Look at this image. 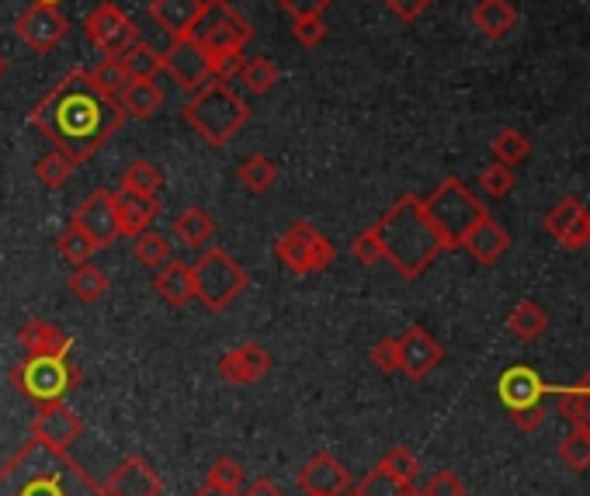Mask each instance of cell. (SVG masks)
<instances>
[{
  "label": "cell",
  "instance_id": "3",
  "mask_svg": "<svg viewBox=\"0 0 590 496\" xmlns=\"http://www.w3.org/2000/svg\"><path fill=\"white\" fill-rule=\"evenodd\" d=\"M375 230L382 237V254L393 264V272L406 281L420 278L427 267L444 254V243L438 230L431 226L424 212L420 195H400L385 216L375 222Z\"/></svg>",
  "mask_w": 590,
  "mask_h": 496
},
{
  "label": "cell",
  "instance_id": "50",
  "mask_svg": "<svg viewBox=\"0 0 590 496\" xmlns=\"http://www.w3.org/2000/svg\"><path fill=\"white\" fill-rule=\"evenodd\" d=\"M243 53H222V56H209V70H212V80H222V84H230V80L240 73L243 67Z\"/></svg>",
  "mask_w": 590,
  "mask_h": 496
},
{
  "label": "cell",
  "instance_id": "7",
  "mask_svg": "<svg viewBox=\"0 0 590 496\" xmlns=\"http://www.w3.org/2000/svg\"><path fill=\"white\" fill-rule=\"evenodd\" d=\"M192 285L195 299L209 309V313H222L227 305L236 302V296L247 288V272L222 251V246H209L206 254L192 264Z\"/></svg>",
  "mask_w": 590,
  "mask_h": 496
},
{
  "label": "cell",
  "instance_id": "53",
  "mask_svg": "<svg viewBox=\"0 0 590 496\" xmlns=\"http://www.w3.org/2000/svg\"><path fill=\"white\" fill-rule=\"evenodd\" d=\"M511 420H514L518 430L532 434V430H539V427L545 424V410H542V403H539V406H528V410H514Z\"/></svg>",
  "mask_w": 590,
  "mask_h": 496
},
{
  "label": "cell",
  "instance_id": "33",
  "mask_svg": "<svg viewBox=\"0 0 590 496\" xmlns=\"http://www.w3.org/2000/svg\"><path fill=\"white\" fill-rule=\"evenodd\" d=\"M73 174H77V163L67 153H59V150H49L46 157H38V163H35V177L49 192H59L63 184H70Z\"/></svg>",
  "mask_w": 590,
  "mask_h": 496
},
{
  "label": "cell",
  "instance_id": "13",
  "mask_svg": "<svg viewBox=\"0 0 590 496\" xmlns=\"http://www.w3.org/2000/svg\"><path fill=\"white\" fill-rule=\"evenodd\" d=\"M18 38L32 49V53H53L59 43L67 38L70 22L59 8H46V4H32L22 18L14 22Z\"/></svg>",
  "mask_w": 590,
  "mask_h": 496
},
{
  "label": "cell",
  "instance_id": "54",
  "mask_svg": "<svg viewBox=\"0 0 590 496\" xmlns=\"http://www.w3.org/2000/svg\"><path fill=\"white\" fill-rule=\"evenodd\" d=\"M240 496H285L278 483L271 480H254V483H243Z\"/></svg>",
  "mask_w": 590,
  "mask_h": 496
},
{
  "label": "cell",
  "instance_id": "18",
  "mask_svg": "<svg viewBox=\"0 0 590 496\" xmlns=\"http://www.w3.org/2000/svg\"><path fill=\"white\" fill-rule=\"evenodd\" d=\"M542 226L566 246V251L590 246V209L577 198H563L556 209H548Z\"/></svg>",
  "mask_w": 590,
  "mask_h": 496
},
{
  "label": "cell",
  "instance_id": "34",
  "mask_svg": "<svg viewBox=\"0 0 590 496\" xmlns=\"http://www.w3.org/2000/svg\"><path fill=\"white\" fill-rule=\"evenodd\" d=\"M236 80H240V84L247 88L254 97H261V94H271V88L278 84V67L271 64V59H264V56L243 59V67H240Z\"/></svg>",
  "mask_w": 590,
  "mask_h": 496
},
{
  "label": "cell",
  "instance_id": "31",
  "mask_svg": "<svg viewBox=\"0 0 590 496\" xmlns=\"http://www.w3.org/2000/svg\"><path fill=\"white\" fill-rule=\"evenodd\" d=\"M118 59H122V67H126L129 80H153L160 70H164V53H157L150 43H142V38L132 43Z\"/></svg>",
  "mask_w": 590,
  "mask_h": 496
},
{
  "label": "cell",
  "instance_id": "44",
  "mask_svg": "<svg viewBox=\"0 0 590 496\" xmlns=\"http://www.w3.org/2000/svg\"><path fill=\"white\" fill-rule=\"evenodd\" d=\"M479 188L483 195H490V198H507L514 188V168H504V163H490V168H483L479 171Z\"/></svg>",
  "mask_w": 590,
  "mask_h": 496
},
{
  "label": "cell",
  "instance_id": "23",
  "mask_svg": "<svg viewBox=\"0 0 590 496\" xmlns=\"http://www.w3.org/2000/svg\"><path fill=\"white\" fill-rule=\"evenodd\" d=\"M18 344L25 347V355H70L73 350V337L49 320L22 323V330H18Z\"/></svg>",
  "mask_w": 590,
  "mask_h": 496
},
{
  "label": "cell",
  "instance_id": "17",
  "mask_svg": "<svg viewBox=\"0 0 590 496\" xmlns=\"http://www.w3.org/2000/svg\"><path fill=\"white\" fill-rule=\"evenodd\" d=\"M108 496H164V480L157 475V469L142 459V454H129L115 465V472L105 483Z\"/></svg>",
  "mask_w": 590,
  "mask_h": 496
},
{
  "label": "cell",
  "instance_id": "55",
  "mask_svg": "<svg viewBox=\"0 0 590 496\" xmlns=\"http://www.w3.org/2000/svg\"><path fill=\"white\" fill-rule=\"evenodd\" d=\"M192 496H240V493H227V489H216V486H201Z\"/></svg>",
  "mask_w": 590,
  "mask_h": 496
},
{
  "label": "cell",
  "instance_id": "58",
  "mask_svg": "<svg viewBox=\"0 0 590 496\" xmlns=\"http://www.w3.org/2000/svg\"><path fill=\"white\" fill-rule=\"evenodd\" d=\"M403 496H420V489H414V486H410V489H406Z\"/></svg>",
  "mask_w": 590,
  "mask_h": 496
},
{
  "label": "cell",
  "instance_id": "47",
  "mask_svg": "<svg viewBox=\"0 0 590 496\" xmlns=\"http://www.w3.org/2000/svg\"><path fill=\"white\" fill-rule=\"evenodd\" d=\"M292 38L302 49H316L323 38H327V22H323V14L296 18V22H292Z\"/></svg>",
  "mask_w": 590,
  "mask_h": 496
},
{
  "label": "cell",
  "instance_id": "22",
  "mask_svg": "<svg viewBox=\"0 0 590 496\" xmlns=\"http://www.w3.org/2000/svg\"><path fill=\"white\" fill-rule=\"evenodd\" d=\"M542 379H539V371L532 368H524V365H514V368H507L500 382H497V392H500V403L507 410H528V406H539L542 403Z\"/></svg>",
  "mask_w": 590,
  "mask_h": 496
},
{
  "label": "cell",
  "instance_id": "39",
  "mask_svg": "<svg viewBox=\"0 0 590 496\" xmlns=\"http://www.w3.org/2000/svg\"><path fill=\"white\" fill-rule=\"evenodd\" d=\"M132 257L142 267H160V264L171 261V243H167V237H160L153 230H142L139 237H132Z\"/></svg>",
  "mask_w": 590,
  "mask_h": 496
},
{
  "label": "cell",
  "instance_id": "48",
  "mask_svg": "<svg viewBox=\"0 0 590 496\" xmlns=\"http://www.w3.org/2000/svg\"><path fill=\"white\" fill-rule=\"evenodd\" d=\"M369 358H372V365L382 371V376H396V371H400V344H396V337L375 341L372 350H369Z\"/></svg>",
  "mask_w": 590,
  "mask_h": 496
},
{
  "label": "cell",
  "instance_id": "30",
  "mask_svg": "<svg viewBox=\"0 0 590 496\" xmlns=\"http://www.w3.org/2000/svg\"><path fill=\"white\" fill-rule=\"evenodd\" d=\"M70 296L77 302H84V305H94L108 296V275H105V267H97V264H77L73 267V275H70Z\"/></svg>",
  "mask_w": 590,
  "mask_h": 496
},
{
  "label": "cell",
  "instance_id": "35",
  "mask_svg": "<svg viewBox=\"0 0 590 496\" xmlns=\"http://www.w3.org/2000/svg\"><path fill=\"white\" fill-rule=\"evenodd\" d=\"M559 413L574 427L590 430V371L580 379L577 389H566L563 396H559Z\"/></svg>",
  "mask_w": 590,
  "mask_h": 496
},
{
  "label": "cell",
  "instance_id": "51",
  "mask_svg": "<svg viewBox=\"0 0 590 496\" xmlns=\"http://www.w3.org/2000/svg\"><path fill=\"white\" fill-rule=\"evenodd\" d=\"M278 4H281V11L289 14L292 22H296V18H313V14H323V11H327L331 0H278Z\"/></svg>",
  "mask_w": 590,
  "mask_h": 496
},
{
  "label": "cell",
  "instance_id": "15",
  "mask_svg": "<svg viewBox=\"0 0 590 496\" xmlns=\"http://www.w3.org/2000/svg\"><path fill=\"white\" fill-rule=\"evenodd\" d=\"M296 483L306 496H348L355 486L348 465H344L340 459H334L331 451H316L313 459L299 469Z\"/></svg>",
  "mask_w": 590,
  "mask_h": 496
},
{
  "label": "cell",
  "instance_id": "10",
  "mask_svg": "<svg viewBox=\"0 0 590 496\" xmlns=\"http://www.w3.org/2000/svg\"><path fill=\"white\" fill-rule=\"evenodd\" d=\"M84 35L101 56H122L132 43H139L136 22L115 4V0H101V4L84 18Z\"/></svg>",
  "mask_w": 590,
  "mask_h": 496
},
{
  "label": "cell",
  "instance_id": "25",
  "mask_svg": "<svg viewBox=\"0 0 590 496\" xmlns=\"http://www.w3.org/2000/svg\"><path fill=\"white\" fill-rule=\"evenodd\" d=\"M198 8H201V0H150L147 11L171 38H185V35H192Z\"/></svg>",
  "mask_w": 590,
  "mask_h": 496
},
{
  "label": "cell",
  "instance_id": "20",
  "mask_svg": "<svg viewBox=\"0 0 590 496\" xmlns=\"http://www.w3.org/2000/svg\"><path fill=\"white\" fill-rule=\"evenodd\" d=\"M160 216V198L157 195H139L129 188L115 192V219H118V237H139L150 230Z\"/></svg>",
  "mask_w": 590,
  "mask_h": 496
},
{
  "label": "cell",
  "instance_id": "27",
  "mask_svg": "<svg viewBox=\"0 0 590 496\" xmlns=\"http://www.w3.org/2000/svg\"><path fill=\"white\" fill-rule=\"evenodd\" d=\"M115 101L118 108L126 112V118H153L164 108V91H160V84H153V80H129Z\"/></svg>",
  "mask_w": 590,
  "mask_h": 496
},
{
  "label": "cell",
  "instance_id": "29",
  "mask_svg": "<svg viewBox=\"0 0 590 496\" xmlns=\"http://www.w3.org/2000/svg\"><path fill=\"white\" fill-rule=\"evenodd\" d=\"M507 330H511L518 341L532 344V341H539L548 330V316H545V309L535 299H521L511 309V316H507Z\"/></svg>",
  "mask_w": 590,
  "mask_h": 496
},
{
  "label": "cell",
  "instance_id": "36",
  "mask_svg": "<svg viewBox=\"0 0 590 496\" xmlns=\"http://www.w3.org/2000/svg\"><path fill=\"white\" fill-rule=\"evenodd\" d=\"M88 77H91V84L105 97H118V91L129 84V73H126V67H122L118 56H105L101 64H94L88 70Z\"/></svg>",
  "mask_w": 590,
  "mask_h": 496
},
{
  "label": "cell",
  "instance_id": "19",
  "mask_svg": "<svg viewBox=\"0 0 590 496\" xmlns=\"http://www.w3.org/2000/svg\"><path fill=\"white\" fill-rule=\"evenodd\" d=\"M271 371V355L257 341H243L219 358V376L233 385H254Z\"/></svg>",
  "mask_w": 590,
  "mask_h": 496
},
{
  "label": "cell",
  "instance_id": "37",
  "mask_svg": "<svg viewBox=\"0 0 590 496\" xmlns=\"http://www.w3.org/2000/svg\"><path fill=\"white\" fill-rule=\"evenodd\" d=\"M375 469H382L385 475H393V480L403 483V486H414L417 475H420V459L410 448H393V451L382 454Z\"/></svg>",
  "mask_w": 590,
  "mask_h": 496
},
{
  "label": "cell",
  "instance_id": "4",
  "mask_svg": "<svg viewBox=\"0 0 590 496\" xmlns=\"http://www.w3.org/2000/svg\"><path fill=\"white\" fill-rule=\"evenodd\" d=\"M185 122L188 126L209 142V147H227V142L247 126L251 108L230 84L222 80H209L206 88H198L188 105H185Z\"/></svg>",
  "mask_w": 590,
  "mask_h": 496
},
{
  "label": "cell",
  "instance_id": "8",
  "mask_svg": "<svg viewBox=\"0 0 590 496\" xmlns=\"http://www.w3.org/2000/svg\"><path fill=\"white\" fill-rule=\"evenodd\" d=\"M188 38H195L206 49V56H222V53H243V46L254 38V28L230 0H201Z\"/></svg>",
  "mask_w": 590,
  "mask_h": 496
},
{
  "label": "cell",
  "instance_id": "1",
  "mask_svg": "<svg viewBox=\"0 0 590 496\" xmlns=\"http://www.w3.org/2000/svg\"><path fill=\"white\" fill-rule=\"evenodd\" d=\"M28 126L80 168L126 126V112L118 108L115 97H105L91 84L84 67H77L43 94V101L28 112Z\"/></svg>",
  "mask_w": 590,
  "mask_h": 496
},
{
  "label": "cell",
  "instance_id": "32",
  "mask_svg": "<svg viewBox=\"0 0 590 496\" xmlns=\"http://www.w3.org/2000/svg\"><path fill=\"white\" fill-rule=\"evenodd\" d=\"M240 184L247 188L251 195H264V192H271L275 188V181H278V168H275V160L271 157H247L240 163V171H236Z\"/></svg>",
  "mask_w": 590,
  "mask_h": 496
},
{
  "label": "cell",
  "instance_id": "21",
  "mask_svg": "<svg viewBox=\"0 0 590 496\" xmlns=\"http://www.w3.org/2000/svg\"><path fill=\"white\" fill-rule=\"evenodd\" d=\"M462 246L473 254L476 264L490 267V264H497L507 251H511V237H507L504 226H500L490 212H486V216L473 226V230H470V237L462 240Z\"/></svg>",
  "mask_w": 590,
  "mask_h": 496
},
{
  "label": "cell",
  "instance_id": "14",
  "mask_svg": "<svg viewBox=\"0 0 590 496\" xmlns=\"http://www.w3.org/2000/svg\"><path fill=\"white\" fill-rule=\"evenodd\" d=\"M32 438L49 445V448L67 451L70 445H77L80 438H84V420H80L77 413L67 406V400L43 403L32 417Z\"/></svg>",
  "mask_w": 590,
  "mask_h": 496
},
{
  "label": "cell",
  "instance_id": "26",
  "mask_svg": "<svg viewBox=\"0 0 590 496\" xmlns=\"http://www.w3.org/2000/svg\"><path fill=\"white\" fill-rule=\"evenodd\" d=\"M473 25L479 28V35L486 38H507L518 25V8L511 0H476L473 8Z\"/></svg>",
  "mask_w": 590,
  "mask_h": 496
},
{
  "label": "cell",
  "instance_id": "5",
  "mask_svg": "<svg viewBox=\"0 0 590 496\" xmlns=\"http://www.w3.org/2000/svg\"><path fill=\"white\" fill-rule=\"evenodd\" d=\"M11 385L35 406L67 400L70 392L84 382V371L77 368L70 355H25L8 368Z\"/></svg>",
  "mask_w": 590,
  "mask_h": 496
},
{
  "label": "cell",
  "instance_id": "43",
  "mask_svg": "<svg viewBox=\"0 0 590 496\" xmlns=\"http://www.w3.org/2000/svg\"><path fill=\"white\" fill-rule=\"evenodd\" d=\"M559 459H563L566 469H574V472L590 469V430H583V427L569 430L563 438V445H559Z\"/></svg>",
  "mask_w": 590,
  "mask_h": 496
},
{
  "label": "cell",
  "instance_id": "6",
  "mask_svg": "<svg viewBox=\"0 0 590 496\" xmlns=\"http://www.w3.org/2000/svg\"><path fill=\"white\" fill-rule=\"evenodd\" d=\"M420 201H424L427 219H431V226L444 243V251L462 246V240L470 237L473 226L486 216V205L465 188L459 177H444L438 188Z\"/></svg>",
  "mask_w": 590,
  "mask_h": 496
},
{
  "label": "cell",
  "instance_id": "45",
  "mask_svg": "<svg viewBox=\"0 0 590 496\" xmlns=\"http://www.w3.org/2000/svg\"><path fill=\"white\" fill-rule=\"evenodd\" d=\"M358 496H403L410 486H403V483H396L393 475H385L382 469H372L365 480L358 483V486H351Z\"/></svg>",
  "mask_w": 590,
  "mask_h": 496
},
{
  "label": "cell",
  "instance_id": "24",
  "mask_svg": "<svg viewBox=\"0 0 590 496\" xmlns=\"http://www.w3.org/2000/svg\"><path fill=\"white\" fill-rule=\"evenodd\" d=\"M153 292L164 299L167 305L181 309V305H188L195 299V285H192V264L185 261H167V264H160L157 267V275H153Z\"/></svg>",
  "mask_w": 590,
  "mask_h": 496
},
{
  "label": "cell",
  "instance_id": "46",
  "mask_svg": "<svg viewBox=\"0 0 590 496\" xmlns=\"http://www.w3.org/2000/svg\"><path fill=\"white\" fill-rule=\"evenodd\" d=\"M351 254H355V261L365 264V267H372V264L385 261V254H382V237H379L375 226H369V230H361V233L351 240Z\"/></svg>",
  "mask_w": 590,
  "mask_h": 496
},
{
  "label": "cell",
  "instance_id": "42",
  "mask_svg": "<svg viewBox=\"0 0 590 496\" xmlns=\"http://www.w3.org/2000/svg\"><path fill=\"white\" fill-rule=\"evenodd\" d=\"M160 184H164V174H160V168L150 160H136L132 168H126V174H122V188L139 192V195H157Z\"/></svg>",
  "mask_w": 590,
  "mask_h": 496
},
{
  "label": "cell",
  "instance_id": "12",
  "mask_svg": "<svg viewBox=\"0 0 590 496\" xmlns=\"http://www.w3.org/2000/svg\"><path fill=\"white\" fill-rule=\"evenodd\" d=\"M164 70L171 73V80L181 88L195 94L198 88H206L212 80V70H209V56L201 49L195 38H171V46L164 53Z\"/></svg>",
  "mask_w": 590,
  "mask_h": 496
},
{
  "label": "cell",
  "instance_id": "59",
  "mask_svg": "<svg viewBox=\"0 0 590 496\" xmlns=\"http://www.w3.org/2000/svg\"><path fill=\"white\" fill-rule=\"evenodd\" d=\"M348 496H358V493H355V489H351V493H348Z\"/></svg>",
  "mask_w": 590,
  "mask_h": 496
},
{
  "label": "cell",
  "instance_id": "11",
  "mask_svg": "<svg viewBox=\"0 0 590 496\" xmlns=\"http://www.w3.org/2000/svg\"><path fill=\"white\" fill-rule=\"evenodd\" d=\"M77 230H84L91 237V243L97 251H105L118 240V219H115V192L108 188H94L84 201L73 209V219H70Z\"/></svg>",
  "mask_w": 590,
  "mask_h": 496
},
{
  "label": "cell",
  "instance_id": "41",
  "mask_svg": "<svg viewBox=\"0 0 590 496\" xmlns=\"http://www.w3.org/2000/svg\"><path fill=\"white\" fill-rule=\"evenodd\" d=\"M243 483H247V472H243V465L236 459H230V454H222V459H216L206 472V486H216V489H227V493H240Z\"/></svg>",
  "mask_w": 590,
  "mask_h": 496
},
{
  "label": "cell",
  "instance_id": "9",
  "mask_svg": "<svg viewBox=\"0 0 590 496\" xmlns=\"http://www.w3.org/2000/svg\"><path fill=\"white\" fill-rule=\"evenodd\" d=\"M275 257L289 267L292 275H316V272H327L337 257V251H334V243L316 230V226L299 219L289 226V233H281L275 240Z\"/></svg>",
  "mask_w": 590,
  "mask_h": 496
},
{
  "label": "cell",
  "instance_id": "49",
  "mask_svg": "<svg viewBox=\"0 0 590 496\" xmlns=\"http://www.w3.org/2000/svg\"><path fill=\"white\" fill-rule=\"evenodd\" d=\"M420 496H465V483L459 480L455 472L441 469V472L431 475V480H427V486L420 489Z\"/></svg>",
  "mask_w": 590,
  "mask_h": 496
},
{
  "label": "cell",
  "instance_id": "57",
  "mask_svg": "<svg viewBox=\"0 0 590 496\" xmlns=\"http://www.w3.org/2000/svg\"><path fill=\"white\" fill-rule=\"evenodd\" d=\"M32 4H46V8H59L63 0H32Z\"/></svg>",
  "mask_w": 590,
  "mask_h": 496
},
{
  "label": "cell",
  "instance_id": "2",
  "mask_svg": "<svg viewBox=\"0 0 590 496\" xmlns=\"http://www.w3.org/2000/svg\"><path fill=\"white\" fill-rule=\"evenodd\" d=\"M0 496H108L67 451L28 438L0 465Z\"/></svg>",
  "mask_w": 590,
  "mask_h": 496
},
{
  "label": "cell",
  "instance_id": "52",
  "mask_svg": "<svg viewBox=\"0 0 590 496\" xmlns=\"http://www.w3.org/2000/svg\"><path fill=\"white\" fill-rule=\"evenodd\" d=\"M385 8H390L400 22H417V18L431 8V0H385Z\"/></svg>",
  "mask_w": 590,
  "mask_h": 496
},
{
  "label": "cell",
  "instance_id": "28",
  "mask_svg": "<svg viewBox=\"0 0 590 496\" xmlns=\"http://www.w3.org/2000/svg\"><path fill=\"white\" fill-rule=\"evenodd\" d=\"M174 237L185 246H192V251H201V246L216 237V222H212V216L206 209L188 205V209L174 219Z\"/></svg>",
  "mask_w": 590,
  "mask_h": 496
},
{
  "label": "cell",
  "instance_id": "40",
  "mask_svg": "<svg viewBox=\"0 0 590 496\" xmlns=\"http://www.w3.org/2000/svg\"><path fill=\"white\" fill-rule=\"evenodd\" d=\"M56 251H59V257L70 261V264L77 267V264H88V261L94 257L97 246L91 243V237H88L84 230H77V226L70 222L67 230L59 233V240H56Z\"/></svg>",
  "mask_w": 590,
  "mask_h": 496
},
{
  "label": "cell",
  "instance_id": "16",
  "mask_svg": "<svg viewBox=\"0 0 590 496\" xmlns=\"http://www.w3.org/2000/svg\"><path fill=\"white\" fill-rule=\"evenodd\" d=\"M396 344H400V371L414 382L427 379L444 361V347L424 326H410L406 334L396 337Z\"/></svg>",
  "mask_w": 590,
  "mask_h": 496
},
{
  "label": "cell",
  "instance_id": "38",
  "mask_svg": "<svg viewBox=\"0 0 590 496\" xmlns=\"http://www.w3.org/2000/svg\"><path fill=\"white\" fill-rule=\"evenodd\" d=\"M532 153V139L518 129H500L497 139H494V160L504 163V168H518V163L528 160Z\"/></svg>",
  "mask_w": 590,
  "mask_h": 496
},
{
  "label": "cell",
  "instance_id": "56",
  "mask_svg": "<svg viewBox=\"0 0 590 496\" xmlns=\"http://www.w3.org/2000/svg\"><path fill=\"white\" fill-rule=\"evenodd\" d=\"M8 70H11V67H8V59H4V53H0V80L8 77Z\"/></svg>",
  "mask_w": 590,
  "mask_h": 496
}]
</instances>
